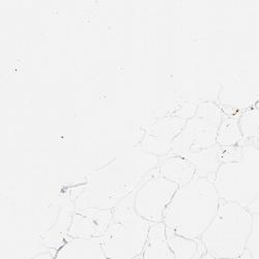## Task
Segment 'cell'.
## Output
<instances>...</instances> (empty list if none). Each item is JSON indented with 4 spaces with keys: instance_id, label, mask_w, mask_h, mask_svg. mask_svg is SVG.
Wrapping results in <instances>:
<instances>
[{
    "instance_id": "1",
    "label": "cell",
    "mask_w": 259,
    "mask_h": 259,
    "mask_svg": "<svg viewBox=\"0 0 259 259\" xmlns=\"http://www.w3.org/2000/svg\"><path fill=\"white\" fill-rule=\"evenodd\" d=\"M159 162L138 145L124 150L89 177L75 200V209L113 210L158 169Z\"/></svg>"
},
{
    "instance_id": "2",
    "label": "cell",
    "mask_w": 259,
    "mask_h": 259,
    "mask_svg": "<svg viewBox=\"0 0 259 259\" xmlns=\"http://www.w3.org/2000/svg\"><path fill=\"white\" fill-rule=\"evenodd\" d=\"M221 202L213 182L196 177L180 187L165 211L163 223L178 235L199 241L217 215Z\"/></svg>"
},
{
    "instance_id": "3",
    "label": "cell",
    "mask_w": 259,
    "mask_h": 259,
    "mask_svg": "<svg viewBox=\"0 0 259 259\" xmlns=\"http://www.w3.org/2000/svg\"><path fill=\"white\" fill-rule=\"evenodd\" d=\"M253 225L254 214L249 208L222 201L217 215L199 242L215 259H237L246 251Z\"/></svg>"
},
{
    "instance_id": "4",
    "label": "cell",
    "mask_w": 259,
    "mask_h": 259,
    "mask_svg": "<svg viewBox=\"0 0 259 259\" xmlns=\"http://www.w3.org/2000/svg\"><path fill=\"white\" fill-rule=\"evenodd\" d=\"M134 193L112 210V221L101 237L107 259H134L144 251L153 224L136 212Z\"/></svg>"
},
{
    "instance_id": "5",
    "label": "cell",
    "mask_w": 259,
    "mask_h": 259,
    "mask_svg": "<svg viewBox=\"0 0 259 259\" xmlns=\"http://www.w3.org/2000/svg\"><path fill=\"white\" fill-rule=\"evenodd\" d=\"M212 182L222 201L250 209L259 196V148L243 146L242 159L223 164Z\"/></svg>"
},
{
    "instance_id": "6",
    "label": "cell",
    "mask_w": 259,
    "mask_h": 259,
    "mask_svg": "<svg viewBox=\"0 0 259 259\" xmlns=\"http://www.w3.org/2000/svg\"><path fill=\"white\" fill-rule=\"evenodd\" d=\"M223 119V111L217 104L210 101L200 103L175 141L171 155L185 156L217 145Z\"/></svg>"
},
{
    "instance_id": "7",
    "label": "cell",
    "mask_w": 259,
    "mask_h": 259,
    "mask_svg": "<svg viewBox=\"0 0 259 259\" xmlns=\"http://www.w3.org/2000/svg\"><path fill=\"white\" fill-rule=\"evenodd\" d=\"M180 186L153 172L135 191L134 205L140 217L152 224L163 223L165 211Z\"/></svg>"
},
{
    "instance_id": "8",
    "label": "cell",
    "mask_w": 259,
    "mask_h": 259,
    "mask_svg": "<svg viewBox=\"0 0 259 259\" xmlns=\"http://www.w3.org/2000/svg\"><path fill=\"white\" fill-rule=\"evenodd\" d=\"M187 120L181 114H169L157 119L146 128L138 146L145 153L159 159L171 155L174 143Z\"/></svg>"
},
{
    "instance_id": "9",
    "label": "cell",
    "mask_w": 259,
    "mask_h": 259,
    "mask_svg": "<svg viewBox=\"0 0 259 259\" xmlns=\"http://www.w3.org/2000/svg\"><path fill=\"white\" fill-rule=\"evenodd\" d=\"M243 156V146L225 147L219 144L197 153L182 156L193 163L196 168V177L213 180L219 168L230 162L240 161Z\"/></svg>"
},
{
    "instance_id": "10",
    "label": "cell",
    "mask_w": 259,
    "mask_h": 259,
    "mask_svg": "<svg viewBox=\"0 0 259 259\" xmlns=\"http://www.w3.org/2000/svg\"><path fill=\"white\" fill-rule=\"evenodd\" d=\"M113 218L112 210L98 208L74 209L68 230L73 239H96L102 237Z\"/></svg>"
},
{
    "instance_id": "11",
    "label": "cell",
    "mask_w": 259,
    "mask_h": 259,
    "mask_svg": "<svg viewBox=\"0 0 259 259\" xmlns=\"http://www.w3.org/2000/svg\"><path fill=\"white\" fill-rule=\"evenodd\" d=\"M55 259H107L101 237L73 239L64 242L54 254Z\"/></svg>"
},
{
    "instance_id": "12",
    "label": "cell",
    "mask_w": 259,
    "mask_h": 259,
    "mask_svg": "<svg viewBox=\"0 0 259 259\" xmlns=\"http://www.w3.org/2000/svg\"><path fill=\"white\" fill-rule=\"evenodd\" d=\"M158 172L161 177L180 187L196 178L195 166L188 159L178 155H169L160 159Z\"/></svg>"
},
{
    "instance_id": "13",
    "label": "cell",
    "mask_w": 259,
    "mask_h": 259,
    "mask_svg": "<svg viewBox=\"0 0 259 259\" xmlns=\"http://www.w3.org/2000/svg\"><path fill=\"white\" fill-rule=\"evenodd\" d=\"M166 230L164 223L152 225L142 259H177L168 245Z\"/></svg>"
},
{
    "instance_id": "14",
    "label": "cell",
    "mask_w": 259,
    "mask_h": 259,
    "mask_svg": "<svg viewBox=\"0 0 259 259\" xmlns=\"http://www.w3.org/2000/svg\"><path fill=\"white\" fill-rule=\"evenodd\" d=\"M166 236L168 245L177 259H194L205 251L199 241H193L178 235L167 228Z\"/></svg>"
},
{
    "instance_id": "15",
    "label": "cell",
    "mask_w": 259,
    "mask_h": 259,
    "mask_svg": "<svg viewBox=\"0 0 259 259\" xmlns=\"http://www.w3.org/2000/svg\"><path fill=\"white\" fill-rule=\"evenodd\" d=\"M244 135L240 125V117H224L218 133L217 143L225 147L240 146Z\"/></svg>"
},
{
    "instance_id": "16",
    "label": "cell",
    "mask_w": 259,
    "mask_h": 259,
    "mask_svg": "<svg viewBox=\"0 0 259 259\" xmlns=\"http://www.w3.org/2000/svg\"><path fill=\"white\" fill-rule=\"evenodd\" d=\"M240 125L244 137L254 138L259 136V110L248 111L240 116Z\"/></svg>"
},
{
    "instance_id": "17",
    "label": "cell",
    "mask_w": 259,
    "mask_h": 259,
    "mask_svg": "<svg viewBox=\"0 0 259 259\" xmlns=\"http://www.w3.org/2000/svg\"><path fill=\"white\" fill-rule=\"evenodd\" d=\"M33 259H55V256L49 252L40 253L37 256H35Z\"/></svg>"
},
{
    "instance_id": "18",
    "label": "cell",
    "mask_w": 259,
    "mask_h": 259,
    "mask_svg": "<svg viewBox=\"0 0 259 259\" xmlns=\"http://www.w3.org/2000/svg\"><path fill=\"white\" fill-rule=\"evenodd\" d=\"M194 259H215V258H213L212 256L207 254L205 251H203L202 253H200L196 258H194Z\"/></svg>"
},
{
    "instance_id": "19",
    "label": "cell",
    "mask_w": 259,
    "mask_h": 259,
    "mask_svg": "<svg viewBox=\"0 0 259 259\" xmlns=\"http://www.w3.org/2000/svg\"><path fill=\"white\" fill-rule=\"evenodd\" d=\"M134 259H142V255H140V256H138V257H136Z\"/></svg>"
}]
</instances>
